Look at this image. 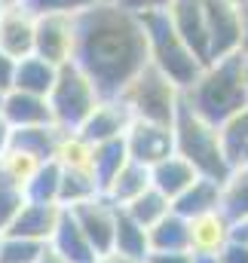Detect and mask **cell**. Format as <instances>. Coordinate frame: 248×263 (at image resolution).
I'll return each instance as SVG.
<instances>
[{
	"label": "cell",
	"instance_id": "1",
	"mask_svg": "<svg viewBox=\"0 0 248 263\" xmlns=\"http://www.w3.org/2000/svg\"><path fill=\"white\" fill-rule=\"evenodd\" d=\"M74 65L101 98H120L132 77L147 65V40L138 12L120 3H92L74 15Z\"/></svg>",
	"mask_w": 248,
	"mask_h": 263
},
{
	"label": "cell",
	"instance_id": "2",
	"mask_svg": "<svg viewBox=\"0 0 248 263\" xmlns=\"http://www.w3.org/2000/svg\"><path fill=\"white\" fill-rule=\"evenodd\" d=\"M181 104L215 129H221L233 114H239L248 104L245 86L239 77V52L202 67L199 77L181 92Z\"/></svg>",
	"mask_w": 248,
	"mask_h": 263
},
{
	"label": "cell",
	"instance_id": "3",
	"mask_svg": "<svg viewBox=\"0 0 248 263\" xmlns=\"http://www.w3.org/2000/svg\"><path fill=\"white\" fill-rule=\"evenodd\" d=\"M141 28H144V40H147V65H153L160 73H166L181 92L199 77V59L184 46V40L178 37V31L172 28L166 9H150V12H138Z\"/></svg>",
	"mask_w": 248,
	"mask_h": 263
},
{
	"label": "cell",
	"instance_id": "4",
	"mask_svg": "<svg viewBox=\"0 0 248 263\" xmlns=\"http://www.w3.org/2000/svg\"><path fill=\"white\" fill-rule=\"evenodd\" d=\"M172 135H175V153L196 168L199 178H211L218 184H224L230 178L233 168L224 156L218 129L202 123L199 117H193L184 104L178 107V117L172 123Z\"/></svg>",
	"mask_w": 248,
	"mask_h": 263
},
{
	"label": "cell",
	"instance_id": "5",
	"mask_svg": "<svg viewBox=\"0 0 248 263\" xmlns=\"http://www.w3.org/2000/svg\"><path fill=\"white\" fill-rule=\"evenodd\" d=\"M120 101L129 107L132 120L172 126L178 117V107H181V89L153 65H144L123 89Z\"/></svg>",
	"mask_w": 248,
	"mask_h": 263
},
{
	"label": "cell",
	"instance_id": "6",
	"mask_svg": "<svg viewBox=\"0 0 248 263\" xmlns=\"http://www.w3.org/2000/svg\"><path fill=\"white\" fill-rule=\"evenodd\" d=\"M98 98H101V95L95 92L92 80L74 65V62H67V65L59 67L56 83H52V89H49V95H46L52 123L62 132L80 129L83 120H86V117L92 114V107L98 104Z\"/></svg>",
	"mask_w": 248,
	"mask_h": 263
},
{
	"label": "cell",
	"instance_id": "7",
	"mask_svg": "<svg viewBox=\"0 0 248 263\" xmlns=\"http://www.w3.org/2000/svg\"><path fill=\"white\" fill-rule=\"evenodd\" d=\"M208 37V65L242 52V12L236 0H199Z\"/></svg>",
	"mask_w": 248,
	"mask_h": 263
},
{
	"label": "cell",
	"instance_id": "8",
	"mask_svg": "<svg viewBox=\"0 0 248 263\" xmlns=\"http://www.w3.org/2000/svg\"><path fill=\"white\" fill-rule=\"evenodd\" d=\"M74 15L43 12L34 18V55L62 67L74 59Z\"/></svg>",
	"mask_w": 248,
	"mask_h": 263
},
{
	"label": "cell",
	"instance_id": "9",
	"mask_svg": "<svg viewBox=\"0 0 248 263\" xmlns=\"http://www.w3.org/2000/svg\"><path fill=\"white\" fill-rule=\"evenodd\" d=\"M77 220V227L83 230V236L89 239L92 251L101 257L114 248V223H117V205L108 202L104 196H95L89 202H80L74 208H67Z\"/></svg>",
	"mask_w": 248,
	"mask_h": 263
},
{
	"label": "cell",
	"instance_id": "10",
	"mask_svg": "<svg viewBox=\"0 0 248 263\" xmlns=\"http://www.w3.org/2000/svg\"><path fill=\"white\" fill-rule=\"evenodd\" d=\"M126 150H129V159L141 162V165H156L160 159L172 156L175 153V135L172 126H156V123H141V120H132V126L126 129Z\"/></svg>",
	"mask_w": 248,
	"mask_h": 263
},
{
	"label": "cell",
	"instance_id": "11",
	"mask_svg": "<svg viewBox=\"0 0 248 263\" xmlns=\"http://www.w3.org/2000/svg\"><path fill=\"white\" fill-rule=\"evenodd\" d=\"M129 126H132V114L120 98H98V104L83 120L77 135L86 144H101V141H111V138H123Z\"/></svg>",
	"mask_w": 248,
	"mask_h": 263
},
{
	"label": "cell",
	"instance_id": "12",
	"mask_svg": "<svg viewBox=\"0 0 248 263\" xmlns=\"http://www.w3.org/2000/svg\"><path fill=\"white\" fill-rule=\"evenodd\" d=\"M166 15L184 46L199 59V65H208V37H205V18H202V3L199 0H169Z\"/></svg>",
	"mask_w": 248,
	"mask_h": 263
},
{
	"label": "cell",
	"instance_id": "13",
	"mask_svg": "<svg viewBox=\"0 0 248 263\" xmlns=\"http://www.w3.org/2000/svg\"><path fill=\"white\" fill-rule=\"evenodd\" d=\"M34 12L25 3L6 6L0 12V52H6L12 62L34 55Z\"/></svg>",
	"mask_w": 248,
	"mask_h": 263
},
{
	"label": "cell",
	"instance_id": "14",
	"mask_svg": "<svg viewBox=\"0 0 248 263\" xmlns=\"http://www.w3.org/2000/svg\"><path fill=\"white\" fill-rule=\"evenodd\" d=\"M0 117L9 123V129H28V126L52 123L49 101L43 95H31V92H19V89H6L3 92Z\"/></svg>",
	"mask_w": 248,
	"mask_h": 263
},
{
	"label": "cell",
	"instance_id": "15",
	"mask_svg": "<svg viewBox=\"0 0 248 263\" xmlns=\"http://www.w3.org/2000/svg\"><path fill=\"white\" fill-rule=\"evenodd\" d=\"M62 138H64V132L56 123L12 129V135H9V150L28 156L34 162H49V159H56V153L62 147Z\"/></svg>",
	"mask_w": 248,
	"mask_h": 263
},
{
	"label": "cell",
	"instance_id": "16",
	"mask_svg": "<svg viewBox=\"0 0 248 263\" xmlns=\"http://www.w3.org/2000/svg\"><path fill=\"white\" fill-rule=\"evenodd\" d=\"M62 214V205H40V202H25L15 214V220L9 223V230L3 236H22L31 242H49L56 220Z\"/></svg>",
	"mask_w": 248,
	"mask_h": 263
},
{
	"label": "cell",
	"instance_id": "17",
	"mask_svg": "<svg viewBox=\"0 0 248 263\" xmlns=\"http://www.w3.org/2000/svg\"><path fill=\"white\" fill-rule=\"evenodd\" d=\"M46 245L56 254H62L67 263H95L98 260V254L92 251L89 239L83 236V230L77 227V220H74V214L67 208H62V214L56 220V230H52V236H49Z\"/></svg>",
	"mask_w": 248,
	"mask_h": 263
},
{
	"label": "cell",
	"instance_id": "18",
	"mask_svg": "<svg viewBox=\"0 0 248 263\" xmlns=\"http://www.w3.org/2000/svg\"><path fill=\"white\" fill-rule=\"evenodd\" d=\"M233 236V223L224 211H208L190 220V254H218Z\"/></svg>",
	"mask_w": 248,
	"mask_h": 263
},
{
	"label": "cell",
	"instance_id": "19",
	"mask_svg": "<svg viewBox=\"0 0 248 263\" xmlns=\"http://www.w3.org/2000/svg\"><path fill=\"white\" fill-rule=\"evenodd\" d=\"M196 178H199V175H196V168H193L187 159H181L178 153H172V156L160 159L156 165H150V187H153V190H160L169 202L181 196L187 187L196 181Z\"/></svg>",
	"mask_w": 248,
	"mask_h": 263
},
{
	"label": "cell",
	"instance_id": "20",
	"mask_svg": "<svg viewBox=\"0 0 248 263\" xmlns=\"http://www.w3.org/2000/svg\"><path fill=\"white\" fill-rule=\"evenodd\" d=\"M221 187L224 184H218L211 178H196L181 196L172 199V211L187 217V220L202 217L208 211H221Z\"/></svg>",
	"mask_w": 248,
	"mask_h": 263
},
{
	"label": "cell",
	"instance_id": "21",
	"mask_svg": "<svg viewBox=\"0 0 248 263\" xmlns=\"http://www.w3.org/2000/svg\"><path fill=\"white\" fill-rule=\"evenodd\" d=\"M147 187H150V168L141 165V162H135V159H126L123 168L104 184L101 196L108 199V202H114L117 208H123V205H129L135 196H141Z\"/></svg>",
	"mask_w": 248,
	"mask_h": 263
},
{
	"label": "cell",
	"instance_id": "22",
	"mask_svg": "<svg viewBox=\"0 0 248 263\" xmlns=\"http://www.w3.org/2000/svg\"><path fill=\"white\" fill-rule=\"evenodd\" d=\"M56 73L59 67L49 65L46 59H37V55H28V59H19L15 70H12V86L9 89H19V92H31V95H49L52 83H56Z\"/></svg>",
	"mask_w": 248,
	"mask_h": 263
},
{
	"label": "cell",
	"instance_id": "23",
	"mask_svg": "<svg viewBox=\"0 0 248 263\" xmlns=\"http://www.w3.org/2000/svg\"><path fill=\"white\" fill-rule=\"evenodd\" d=\"M147 245L150 251H190V220L169 211L163 220H156L150 230H147Z\"/></svg>",
	"mask_w": 248,
	"mask_h": 263
},
{
	"label": "cell",
	"instance_id": "24",
	"mask_svg": "<svg viewBox=\"0 0 248 263\" xmlns=\"http://www.w3.org/2000/svg\"><path fill=\"white\" fill-rule=\"evenodd\" d=\"M59 184H62V165L59 159L40 162L28 181L22 184V196L25 202H40V205H59Z\"/></svg>",
	"mask_w": 248,
	"mask_h": 263
},
{
	"label": "cell",
	"instance_id": "25",
	"mask_svg": "<svg viewBox=\"0 0 248 263\" xmlns=\"http://www.w3.org/2000/svg\"><path fill=\"white\" fill-rule=\"evenodd\" d=\"M129 159V150H126V138H111V141H101V144H92V153H89V172L95 175L98 187L104 190V184L120 172Z\"/></svg>",
	"mask_w": 248,
	"mask_h": 263
},
{
	"label": "cell",
	"instance_id": "26",
	"mask_svg": "<svg viewBox=\"0 0 248 263\" xmlns=\"http://www.w3.org/2000/svg\"><path fill=\"white\" fill-rule=\"evenodd\" d=\"M62 165V162H59ZM101 196V187L95 181V175L83 165V168H67L62 165V184H59V205L62 208H74L80 202Z\"/></svg>",
	"mask_w": 248,
	"mask_h": 263
},
{
	"label": "cell",
	"instance_id": "27",
	"mask_svg": "<svg viewBox=\"0 0 248 263\" xmlns=\"http://www.w3.org/2000/svg\"><path fill=\"white\" fill-rule=\"evenodd\" d=\"M218 135H221V147H224V156H227L230 168L245 165L248 162V104L239 114H233L218 129Z\"/></svg>",
	"mask_w": 248,
	"mask_h": 263
},
{
	"label": "cell",
	"instance_id": "28",
	"mask_svg": "<svg viewBox=\"0 0 248 263\" xmlns=\"http://www.w3.org/2000/svg\"><path fill=\"white\" fill-rule=\"evenodd\" d=\"M117 254L126 257H135V260H144L150 254V245H147V230L141 223H135L123 208H117V223H114V248Z\"/></svg>",
	"mask_w": 248,
	"mask_h": 263
},
{
	"label": "cell",
	"instance_id": "29",
	"mask_svg": "<svg viewBox=\"0 0 248 263\" xmlns=\"http://www.w3.org/2000/svg\"><path fill=\"white\" fill-rule=\"evenodd\" d=\"M221 211L230 223H239L248 217V162L233 168L230 178L221 187Z\"/></svg>",
	"mask_w": 248,
	"mask_h": 263
},
{
	"label": "cell",
	"instance_id": "30",
	"mask_svg": "<svg viewBox=\"0 0 248 263\" xmlns=\"http://www.w3.org/2000/svg\"><path fill=\"white\" fill-rule=\"evenodd\" d=\"M123 211L135 220V223H141L144 230H150L156 220H163L169 211H172V202L163 196L160 190H153V187H147L141 196H135L129 205H123Z\"/></svg>",
	"mask_w": 248,
	"mask_h": 263
},
{
	"label": "cell",
	"instance_id": "31",
	"mask_svg": "<svg viewBox=\"0 0 248 263\" xmlns=\"http://www.w3.org/2000/svg\"><path fill=\"white\" fill-rule=\"evenodd\" d=\"M46 242H31L22 236H0V263H37Z\"/></svg>",
	"mask_w": 248,
	"mask_h": 263
},
{
	"label": "cell",
	"instance_id": "32",
	"mask_svg": "<svg viewBox=\"0 0 248 263\" xmlns=\"http://www.w3.org/2000/svg\"><path fill=\"white\" fill-rule=\"evenodd\" d=\"M95 0H25V6L34 12V15H43V12H64V15H77L83 9H89Z\"/></svg>",
	"mask_w": 248,
	"mask_h": 263
},
{
	"label": "cell",
	"instance_id": "33",
	"mask_svg": "<svg viewBox=\"0 0 248 263\" xmlns=\"http://www.w3.org/2000/svg\"><path fill=\"white\" fill-rule=\"evenodd\" d=\"M25 205V196L19 187H9V184H0V236L9 230V223L15 220L19 208Z\"/></svg>",
	"mask_w": 248,
	"mask_h": 263
},
{
	"label": "cell",
	"instance_id": "34",
	"mask_svg": "<svg viewBox=\"0 0 248 263\" xmlns=\"http://www.w3.org/2000/svg\"><path fill=\"white\" fill-rule=\"evenodd\" d=\"M218 260L221 263H248V242L230 236V242L218 251Z\"/></svg>",
	"mask_w": 248,
	"mask_h": 263
},
{
	"label": "cell",
	"instance_id": "35",
	"mask_svg": "<svg viewBox=\"0 0 248 263\" xmlns=\"http://www.w3.org/2000/svg\"><path fill=\"white\" fill-rule=\"evenodd\" d=\"M144 263H193V254L190 251H166V254H160V251H150Z\"/></svg>",
	"mask_w": 248,
	"mask_h": 263
},
{
	"label": "cell",
	"instance_id": "36",
	"mask_svg": "<svg viewBox=\"0 0 248 263\" xmlns=\"http://www.w3.org/2000/svg\"><path fill=\"white\" fill-rule=\"evenodd\" d=\"M123 9H132V12H150V9H166L169 0H117Z\"/></svg>",
	"mask_w": 248,
	"mask_h": 263
},
{
	"label": "cell",
	"instance_id": "37",
	"mask_svg": "<svg viewBox=\"0 0 248 263\" xmlns=\"http://www.w3.org/2000/svg\"><path fill=\"white\" fill-rule=\"evenodd\" d=\"M12 70H15V62L6 52H0V92H6L12 86Z\"/></svg>",
	"mask_w": 248,
	"mask_h": 263
},
{
	"label": "cell",
	"instance_id": "38",
	"mask_svg": "<svg viewBox=\"0 0 248 263\" xmlns=\"http://www.w3.org/2000/svg\"><path fill=\"white\" fill-rule=\"evenodd\" d=\"M95 263H144V260H135V257H126V254H117V251H108V254H101Z\"/></svg>",
	"mask_w": 248,
	"mask_h": 263
},
{
	"label": "cell",
	"instance_id": "39",
	"mask_svg": "<svg viewBox=\"0 0 248 263\" xmlns=\"http://www.w3.org/2000/svg\"><path fill=\"white\" fill-rule=\"evenodd\" d=\"M9 135H12V129H9V123L0 117V156L9 150Z\"/></svg>",
	"mask_w": 248,
	"mask_h": 263
},
{
	"label": "cell",
	"instance_id": "40",
	"mask_svg": "<svg viewBox=\"0 0 248 263\" xmlns=\"http://www.w3.org/2000/svg\"><path fill=\"white\" fill-rule=\"evenodd\" d=\"M239 12H242V52H248V0L239 3Z\"/></svg>",
	"mask_w": 248,
	"mask_h": 263
},
{
	"label": "cell",
	"instance_id": "41",
	"mask_svg": "<svg viewBox=\"0 0 248 263\" xmlns=\"http://www.w3.org/2000/svg\"><path fill=\"white\" fill-rule=\"evenodd\" d=\"M37 263H67V260H64L62 254H56V251H52V248L46 245V248L40 251V257H37Z\"/></svg>",
	"mask_w": 248,
	"mask_h": 263
},
{
	"label": "cell",
	"instance_id": "42",
	"mask_svg": "<svg viewBox=\"0 0 248 263\" xmlns=\"http://www.w3.org/2000/svg\"><path fill=\"white\" fill-rule=\"evenodd\" d=\"M239 77H242V86L248 95V52H239Z\"/></svg>",
	"mask_w": 248,
	"mask_h": 263
},
{
	"label": "cell",
	"instance_id": "43",
	"mask_svg": "<svg viewBox=\"0 0 248 263\" xmlns=\"http://www.w3.org/2000/svg\"><path fill=\"white\" fill-rule=\"evenodd\" d=\"M233 239L248 242V217H245V220H239V223H233Z\"/></svg>",
	"mask_w": 248,
	"mask_h": 263
},
{
	"label": "cell",
	"instance_id": "44",
	"mask_svg": "<svg viewBox=\"0 0 248 263\" xmlns=\"http://www.w3.org/2000/svg\"><path fill=\"white\" fill-rule=\"evenodd\" d=\"M193 263H221L218 254H193Z\"/></svg>",
	"mask_w": 248,
	"mask_h": 263
},
{
	"label": "cell",
	"instance_id": "45",
	"mask_svg": "<svg viewBox=\"0 0 248 263\" xmlns=\"http://www.w3.org/2000/svg\"><path fill=\"white\" fill-rule=\"evenodd\" d=\"M15 3H25V0H3V6H15Z\"/></svg>",
	"mask_w": 248,
	"mask_h": 263
},
{
	"label": "cell",
	"instance_id": "46",
	"mask_svg": "<svg viewBox=\"0 0 248 263\" xmlns=\"http://www.w3.org/2000/svg\"><path fill=\"white\" fill-rule=\"evenodd\" d=\"M95 3H117V0H95Z\"/></svg>",
	"mask_w": 248,
	"mask_h": 263
},
{
	"label": "cell",
	"instance_id": "47",
	"mask_svg": "<svg viewBox=\"0 0 248 263\" xmlns=\"http://www.w3.org/2000/svg\"><path fill=\"white\" fill-rule=\"evenodd\" d=\"M3 9H6V6H3V0H0V12H3Z\"/></svg>",
	"mask_w": 248,
	"mask_h": 263
},
{
	"label": "cell",
	"instance_id": "48",
	"mask_svg": "<svg viewBox=\"0 0 248 263\" xmlns=\"http://www.w3.org/2000/svg\"><path fill=\"white\" fill-rule=\"evenodd\" d=\"M0 98H3V92H0Z\"/></svg>",
	"mask_w": 248,
	"mask_h": 263
},
{
	"label": "cell",
	"instance_id": "49",
	"mask_svg": "<svg viewBox=\"0 0 248 263\" xmlns=\"http://www.w3.org/2000/svg\"><path fill=\"white\" fill-rule=\"evenodd\" d=\"M236 3H242V0H236Z\"/></svg>",
	"mask_w": 248,
	"mask_h": 263
}]
</instances>
